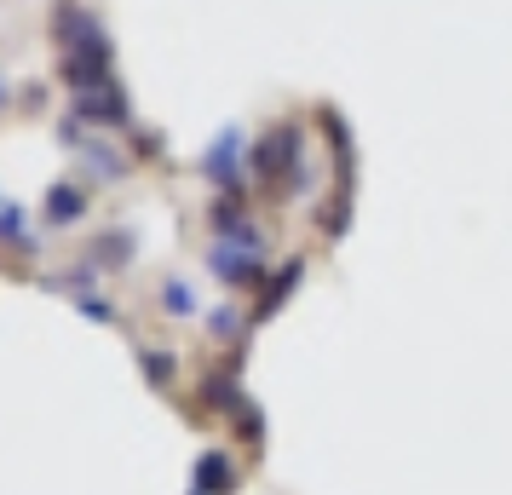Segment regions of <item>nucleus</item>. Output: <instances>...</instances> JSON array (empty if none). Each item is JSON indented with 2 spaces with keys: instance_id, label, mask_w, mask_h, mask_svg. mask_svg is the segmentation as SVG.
I'll use <instances>...</instances> for the list:
<instances>
[{
  "instance_id": "5",
  "label": "nucleus",
  "mask_w": 512,
  "mask_h": 495,
  "mask_svg": "<svg viewBox=\"0 0 512 495\" xmlns=\"http://www.w3.org/2000/svg\"><path fill=\"white\" fill-rule=\"evenodd\" d=\"M0 242H12V248H29V231H24V213L6 208V219H0Z\"/></svg>"
},
{
  "instance_id": "4",
  "label": "nucleus",
  "mask_w": 512,
  "mask_h": 495,
  "mask_svg": "<svg viewBox=\"0 0 512 495\" xmlns=\"http://www.w3.org/2000/svg\"><path fill=\"white\" fill-rule=\"evenodd\" d=\"M236 156H242V139H236V133H225V139L213 144L208 150V179H219V185H231V173H236Z\"/></svg>"
},
{
  "instance_id": "6",
  "label": "nucleus",
  "mask_w": 512,
  "mask_h": 495,
  "mask_svg": "<svg viewBox=\"0 0 512 495\" xmlns=\"http://www.w3.org/2000/svg\"><path fill=\"white\" fill-rule=\"evenodd\" d=\"M208 329L219 334V340H231V334H242V311H225V306L208 311Z\"/></svg>"
},
{
  "instance_id": "8",
  "label": "nucleus",
  "mask_w": 512,
  "mask_h": 495,
  "mask_svg": "<svg viewBox=\"0 0 512 495\" xmlns=\"http://www.w3.org/2000/svg\"><path fill=\"white\" fill-rule=\"evenodd\" d=\"M144 369H150V380H173V357H167V352H150V357H144Z\"/></svg>"
},
{
  "instance_id": "9",
  "label": "nucleus",
  "mask_w": 512,
  "mask_h": 495,
  "mask_svg": "<svg viewBox=\"0 0 512 495\" xmlns=\"http://www.w3.org/2000/svg\"><path fill=\"white\" fill-rule=\"evenodd\" d=\"M0 104H6V87H0Z\"/></svg>"
},
{
  "instance_id": "2",
  "label": "nucleus",
  "mask_w": 512,
  "mask_h": 495,
  "mask_svg": "<svg viewBox=\"0 0 512 495\" xmlns=\"http://www.w3.org/2000/svg\"><path fill=\"white\" fill-rule=\"evenodd\" d=\"M231 484H236L231 455H219V449H213V455H202V472H196V490H202V495H225Z\"/></svg>"
},
{
  "instance_id": "3",
  "label": "nucleus",
  "mask_w": 512,
  "mask_h": 495,
  "mask_svg": "<svg viewBox=\"0 0 512 495\" xmlns=\"http://www.w3.org/2000/svg\"><path fill=\"white\" fill-rule=\"evenodd\" d=\"M87 213V190H75V185H58L47 196V219L52 225H70V219H81Z\"/></svg>"
},
{
  "instance_id": "1",
  "label": "nucleus",
  "mask_w": 512,
  "mask_h": 495,
  "mask_svg": "<svg viewBox=\"0 0 512 495\" xmlns=\"http://www.w3.org/2000/svg\"><path fill=\"white\" fill-rule=\"evenodd\" d=\"M288 162H300V127H277V133H265V144L254 150L259 179H277Z\"/></svg>"
},
{
  "instance_id": "10",
  "label": "nucleus",
  "mask_w": 512,
  "mask_h": 495,
  "mask_svg": "<svg viewBox=\"0 0 512 495\" xmlns=\"http://www.w3.org/2000/svg\"><path fill=\"white\" fill-rule=\"evenodd\" d=\"M196 495H202V490H196Z\"/></svg>"
},
{
  "instance_id": "7",
  "label": "nucleus",
  "mask_w": 512,
  "mask_h": 495,
  "mask_svg": "<svg viewBox=\"0 0 512 495\" xmlns=\"http://www.w3.org/2000/svg\"><path fill=\"white\" fill-rule=\"evenodd\" d=\"M162 306H167V311H179V317H185V311H196V294H190L185 283H173V288H167V294H162Z\"/></svg>"
}]
</instances>
